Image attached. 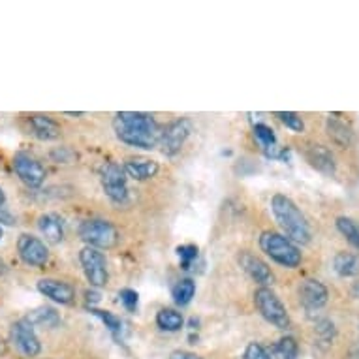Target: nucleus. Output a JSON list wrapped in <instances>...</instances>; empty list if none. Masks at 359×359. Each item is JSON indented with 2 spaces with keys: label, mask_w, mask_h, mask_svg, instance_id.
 Masks as SVG:
<instances>
[{
  "label": "nucleus",
  "mask_w": 359,
  "mask_h": 359,
  "mask_svg": "<svg viewBox=\"0 0 359 359\" xmlns=\"http://www.w3.org/2000/svg\"><path fill=\"white\" fill-rule=\"evenodd\" d=\"M32 325H40V327H57L60 324L59 312L51 309V306H38L34 311L30 312L29 318H27Z\"/></svg>",
  "instance_id": "nucleus-21"
},
{
  "label": "nucleus",
  "mask_w": 359,
  "mask_h": 359,
  "mask_svg": "<svg viewBox=\"0 0 359 359\" xmlns=\"http://www.w3.org/2000/svg\"><path fill=\"white\" fill-rule=\"evenodd\" d=\"M333 267L339 277H358L359 275V256L352 252H339L333 258Z\"/></svg>",
  "instance_id": "nucleus-19"
},
{
  "label": "nucleus",
  "mask_w": 359,
  "mask_h": 359,
  "mask_svg": "<svg viewBox=\"0 0 359 359\" xmlns=\"http://www.w3.org/2000/svg\"><path fill=\"white\" fill-rule=\"evenodd\" d=\"M38 228H40L41 236L46 237V241L53 243V245H59L65 239V224H62V218L53 215V212L41 215L38 218Z\"/></svg>",
  "instance_id": "nucleus-17"
},
{
  "label": "nucleus",
  "mask_w": 359,
  "mask_h": 359,
  "mask_svg": "<svg viewBox=\"0 0 359 359\" xmlns=\"http://www.w3.org/2000/svg\"><path fill=\"white\" fill-rule=\"evenodd\" d=\"M259 248L275 264L288 267V269H295L301 264V259H303L299 248L295 247L288 237L283 236V233H277V231H264L259 236Z\"/></svg>",
  "instance_id": "nucleus-3"
},
{
  "label": "nucleus",
  "mask_w": 359,
  "mask_h": 359,
  "mask_svg": "<svg viewBox=\"0 0 359 359\" xmlns=\"http://www.w3.org/2000/svg\"><path fill=\"white\" fill-rule=\"evenodd\" d=\"M196 294V284L190 278H184L173 288V299L177 305H189Z\"/></svg>",
  "instance_id": "nucleus-25"
},
{
  "label": "nucleus",
  "mask_w": 359,
  "mask_h": 359,
  "mask_svg": "<svg viewBox=\"0 0 359 359\" xmlns=\"http://www.w3.org/2000/svg\"><path fill=\"white\" fill-rule=\"evenodd\" d=\"M79 237L87 243V247L104 248V250L117 247L118 243L117 228L111 222L100 220V218L85 220L79 226Z\"/></svg>",
  "instance_id": "nucleus-4"
},
{
  "label": "nucleus",
  "mask_w": 359,
  "mask_h": 359,
  "mask_svg": "<svg viewBox=\"0 0 359 359\" xmlns=\"http://www.w3.org/2000/svg\"><path fill=\"white\" fill-rule=\"evenodd\" d=\"M18 252L19 258L30 267H41L49 262V250L46 243L38 237L30 236V233H23L19 237Z\"/></svg>",
  "instance_id": "nucleus-11"
},
{
  "label": "nucleus",
  "mask_w": 359,
  "mask_h": 359,
  "mask_svg": "<svg viewBox=\"0 0 359 359\" xmlns=\"http://www.w3.org/2000/svg\"><path fill=\"white\" fill-rule=\"evenodd\" d=\"M10 335H12L13 346L18 348L23 355H27V358H36V355L40 353V339L36 337L34 325L30 324L27 318L18 320V322L12 325Z\"/></svg>",
  "instance_id": "nucleus-9"
},
{
  "label": "nucleus",
  "mask_w": 359,
  "mask_h": 359,
  "mask_svg": "<svg viewBox=\"0 0 359 359\" xmlns=\"http://www.w3.org/2000/svg\"><path fill=\"white\" fill-rule=\"evenodd\" d=\"M38 290H40V294H43L55 303H60V305H70L72 301L76 299V292L70 284L57 280V278H41L38 283Z\"/></svg>",
  "instance_id": "nucleus-14"
},
{
  "label": "nucleus",
  "mask_w": 359,
  "mask_h": 359,
  "mask_svg": "<svg viewBox=\"0 0 359 359\" xmlns=\"http://www.w3.org/2000/svg\"><path fill=\"white\" fill-rule=\"evenodd\" d=\"M79 262H81L83 273H85V277L90 283V286L93 288H104L107 280H109L106 256L98 248L85 247L79 252Z\"/></svg>",
  "instance_id": "nucleus-6"
},
{
  "label": "nucleus",
  "mask_w": 359,
  "mask_h": 359,
  "mask_svg": "<svg viewBox=\"0 0 359 359\" xmlns=\"http://www.w3.org/2000/svg\"><path fill=\"white\" fill-rule=\"evenodd\" d=\"M305 156L309 160V164L314 170H318L320 173H324V175H333L335 173V158H333L330 149L324 147V145L312 143L305 151Z\"/></svg>",
  "instance_id": "nucleus-15"
},
{
  "label": "nucleus",
  "mask_w": 359,
  "mask_h": 359,
  "mask_svg": "<svg viewBox=\"0 0 359 359\" xmlns=\"http://www.w3.org/2000/svg\"><path fill=\"white\" fill-rule=\"evenodd\" d=\"M254 136L259 142V145L265 149L273 147V145H277V137H275V132H273L267 124H256L254 126Z\"/></svg>",
  "instance_id": "nucleus-26"
},
{
  "label": "nucleus",
  "mask_w": 359,
  "mask_h": 359,
  "mask_svg": "<svg viewBox=\"0 0 359 359\" xmlns=\"http://www.w3.org/2000/svg\"><path fill=\"white\" fill-rule=\"evenodd\" d=\"M190 134H192V123L189 118H177L171 124H168L162 130L158 143L162 147V153L168 154V156H173V154L179 153L190 137Z\"/></svg>",
  "instance_id": "nucleus-7"
},
{
  "label": "nucleus",
  "mask_w": 359,
  "mask_h": 359,
  "mask_svg": "<svg viewBox=\"0 0 359 359\" xmlns=\"http://www.w3.org/2000/svg\"><path fill=\"white\" fill-rule=\"evenodd\" d=\"M170 359H201V358L200 355H196V353L183 352V350H175V352H171Z\"/></svg>",
  "instance_id": "nucleus-33"
},
{
  "label": "nucleus",
  "mask_w": 359,
  "mask_h": 359,
  "mask_svg": "<svg viewBox=\"0 0 359 359\" xmlns=\"http://www.w3.org/2000/svg\"><path fill=\"white\" fill-rule=\"evenodd\" d=\"M239 264H241V267L245 269V273H247L248 277L252 278V280H256L258 284H262L264 288H267L269 284L275 283V275H273V271L269 269V265L265 264L264 259H259L258 256H254V254L250 252H241V256H239Z\"/></svg>",
  "instance_id": "nucleus-13"
},
{
  "label": "nucleus",
  "mask_w": 359,
  "mask_h": 359,
  "mask_svg": "<svg viewBox=\"0 0 359 359\" xmlns=\"http://www.w3.org/2000/svg\"><path fill=\"white\" fill-rule=\"evenodd\" d=\"M243 359H273V358H271V353L267 352L262 344H258V342H250V344L245 348Z\"/></svg>",
  "instance_id": "nucleus-30"
},
{
  "label": "nucleus",
  "mask_w": 359,
  "mask_h": 359,
  "mask_svg": "<svg viewBox=\"0 0 359 359\" xmlns=\"http://www.w3.org/2000/svg\"><path fill=\"white\" fill-rule=\"evenodd\" d=\"M2 236H4V231H2V228H0V239H2Z\"/></svg>",
  "instance_id": "nucleus-37"
},
{
  "label": "nucleus",
  "mask_w": 359,
  "mask_h": 359,
  "mask_svg": "<svg viewBox=\"0 0 359 359\" xmlns=\"http://www.w3.org/2000/svg\"><path fill=\"white\" fill-rule=\"evenodd\" d=\"M271 211L290 241L301 243V245L311 243V226L292 198L284 194H275L271 198Z\"/></svg>",
  "instance_id": "nucleus-2"
},
{
  "label": "nucleus",
  "mask_w": 359,
  "mask_h": 359,
  "mask_svg": "<svg viewBox=\"0 0 359 359\" xmlns=\"http://www.w3.org/2000/svg\"><path fill=\"white\" fill-rule=\"evenodd\" d=\"M183 316L177 311H173V309H162V311L156 314V325H158L160 330L179 331L183 327Z\"/></svg>",
  "instance_id": "nucleus-22"
},
{
  "label": "nucleus",
  "mask_w": 359,
  "mask_h": 359,
  "mask_svg": "<svg viewBox=\"0 0 359 359\" xmlns=\"http://www.w3.org/2000/svg\"><path fill=\"white\" fill-rule=\"evenodd\" d=\"M337 230L346 237V241L359 250V224L353 218L339 217L337 218Z\"/></svg>",
  "instance_id": "nucleus-23"
},
{
  "label": "nucleus",
  "mask_w": 359,
  "mask_h": 359,
  "mask_svg": "<svg viewBox=\"0 0 359 359\" xmlns=\"http://www.w3.org/2000/svg\"><path fill=\"white\" fill-rule=\"evenodd\" d=\"M29 126L32 136L43 142H53L60 137V124L48 115H30Z\"/></svg>",
  "instance_id": "nucleus-16"
},
{
  "label": "nucleus",
  "mask_w": 359,
  "mask_h": 359,
  "mask_svg": "<svg viewBox=\"0 0 359 359\" xmlns=\"http://www.w3.org/2000/svg\"><path fill=\"white\" fill-rule=\"evenodd\" d=\"M348 359H359V346L353 348L352 352H350V358Z\"/></svg>",
  "instance_id": "nucleus-35"
},
{
  "label": "nucleus",
  "mask_w": 359,
  "mask_h": 359,
  "mask_svg": "<svg viewBox=\"0 0 359 359\" xmlns=\"http://www.w3.org/2000/svg\"><path fill=\"white\" fill-rule=\"evenodd\" d=\"M93 314H96V316H98V318H100L102 322L106 324L107 330L111 331V333H115V335H117V333H121V330H123V322H121V320H118L115 314H111V312L93 309Z\"/></svg>",
  "instance_id": "nucleus-28"
},
{
  "label": "nucleus",
  "mask_w": 359,
  "mask_h": 359,
  "mask_svg": "<svg viewBox=\"0 0 359 359\" xmlns=\"http://www.w3.org/2000/svg\"><path fill=\"white\" fill-rule=\"evenodd\" d=\"M330 299V292L324 284L314 278H306L299 286V301L306 311H318Z\"/></svg>",
  "instance_id": "nucleus-12"
},
{
  "label": "nucleus",
  "mask_w": 359,
  "mask_h": 359,
  "mask_svg": "<svg viewBox=\"0 0 359 359\" xmlns=\"http://www.w3.org/2000/svg\"><path fill=\"white\" fill-rule=\"evenodd\" d=\"M113 128L121 142L132 145V147L145 149V151L158 147L160 136H162L158 123L149 113H117L115 121H113Z\"/></svg>",
  "instance_id": "nucleus-1"
},
{
  "label": "nucleus",
  "mask_w": 359,
  "mask_h": 359,
  "mask_svg": "<svg viewBox=\"0 0 359 359\" xmlns=\"http://www.w3.org/2000/svg\"><path fill=\"white\" fill-rule=\"evenodd\" d=\"M327 134H330L331 140H333L339 147H350V143H352V130H350V126H348L344 121H341V118H327Z\"/></svg>",
  "instance_id": "nucleus-20"
},
{
  "label": "nucleus",
  "mask_w": 359,
  "mask_h": 359,
  "mask_svg": "<svg viewBox=\"0 0 359 359\" xmlns=\"http://www.w3.org/2000/svg\"><path fill=\"white\" fill-rule=\"evenodd\" d=\"M102 187L104 192L115 203H124L128 200V187H126V171L117 164H106L102 168Z\"/></svg>",
  "instance_id": "nucleus-8"
},
{
  "label": "nucleus",
  "mask_w": 359,
  "mask_h": 359,
  "mask_svg": "<svg viewBox=\"0 0 359 359\" xmlns=\"http://www.w3.org/2000/svg\"><path fill=\"white\" fill-rule=\"evenodd\" d=\"M177 256H179L183 269H189L192 262L198 258V247L196 245H181V247H177Z\"/></svg>",
  "instance_id": "nucleus-29"
},
{
  "label": "nucleus",
  "mask_w": 359,
  "mask_h": 359,
  "mask_svg": "<svg viewBox=\"0 0 359 359\" xmlns=\"http://www.w3.org/2000/svg\"><path fill=\"white\" fill-rule=\"evenodd\" d=\"M0 220H2V222L10 224V226H12V224L15 222V220H13L12 215H8V212H6V211H2V209H0Z\"/></svg>",
  "instance_id": "nucleus-34"
},
{
  "label": "nucleus",
  "mask_w": 359,
  "mask_h": 359,
  "mask_svg": "<svg viewBox=\"0 0 359 359\" xmlns=\"http://www.w3.org/2000/svg\"><path fill=\"white\" fill-rule=\"evenodd\" d=\"M254 303H256V309L259 311V314L269 324H273L278 330H288L290 314L275 292H271L269 288H258L256 294H254Z\"/></svg>",
  "instance_id": "nucleus-5"
},
{
  "label": "nucleus",
  "mask_w": 359,
  "mask_h": 359,
  "mask_svg": "<svg viewBox=\"0 0 359 359\" xmlns=\"http://www.w3.org/2000/svg\"><path fill=\"white\" fill-rule=\"evenodd\" d=\"M273 353L277 359H297L299 355V344L294 337H284L275 344Z\"/></svg>",
  "instance_id": "nucleus-24"
},
{
  "label": "nucleus",
  "mask_w": 359,
  "mask_h": 359,
  "mask_svg": "<svg viewBox=\"0 0 359 359\" xmlns=\"http://www.w3.org/2000/svg\"><path fill=\"white\" fill-rule=\"evenodd\" d=\"M118 297H121V303H123L126 311H130V312L136 311L137 301H140L136 290H130V288L121 290V292H118Z\"/></svg>",
  "instance_id": "nucleus-31"
},
{
  "label": "nucleus",
  "mask_w": 359,
  "mask_h": 359,
  "mask_svg": "<svg viewBox=\"0 0 359 359\" xmlns=\"http://www.w3.org/2000/svg\"><path fill=\"white\" fill-rule=\"evenodd\" d=\"M316 333H318L324 341H333V337L337 335V330H335V324L327 318H322L320 322H316Z\"/></svg>",
  "instance_id": "nucleus-32"
},
{
  "label": "nucleus",
  "mask_w": 359,
  "mask_h": 359,
  "mask_svg": "<svg viewBox=\"0 0 359 359\" xmlns=\"http://www.w3.org/2000/svg\"><path fill=\"white\" fill-rule=\"evenodd\" d=\"M4 201H6V194H4V190L0 189V207L4 205Z\"/></svg>",
  "instance_id": "nucleus-36"
},
{
  "label": "nucleus",
  "mask_w": 359,
  "mask_h": 359,
  "mask_svg": "<svg viewBox=\"0 0 359 359\" xmlns=\"http://www.w3.org/2000/svg\"><path fill=\"white\" fill-rule=\"evenodd\" d=\"M158 162L147 158H132L124 165L126 175L136 179V181H149V179H153L158 173Z\"/></svg>",
  "instance_id": "nucleus-18"
},
{
  "label": "nucleus",
  "mask_w": 359,
  "mask_h": 359,
  "mask_svg": "<svg viewBox=\"0 0 359 359\" xmlns=\"http://www.w3.org/2000/svg\"><path fill=\"white\" fill-rule=\"evenodd\" d=\"M13 170L18 177L29 189H40L46 181V170L43 165L27 153H18L13 156Z\"/></svg>",
  "instance_id": "nucleus-10"
},
{
  "label": "nucleus",
  "mask_w": 359,
  "mask_h": 359,
  "mask_svg": "<svg viewBox=\"0 0 359 359\" xmlns=\"http://www.w3.org/2000/svg\"><path fill=\"white\" fill-rule=\"evenodd\" d=\"M277 117L283 121V124H286L292 132L295 134H301L303 130H305V123H303V118L297 115V113H292V111H278Z\"/></svg>",
  "instance_id": "nucleus-27"
}]
</instances>
